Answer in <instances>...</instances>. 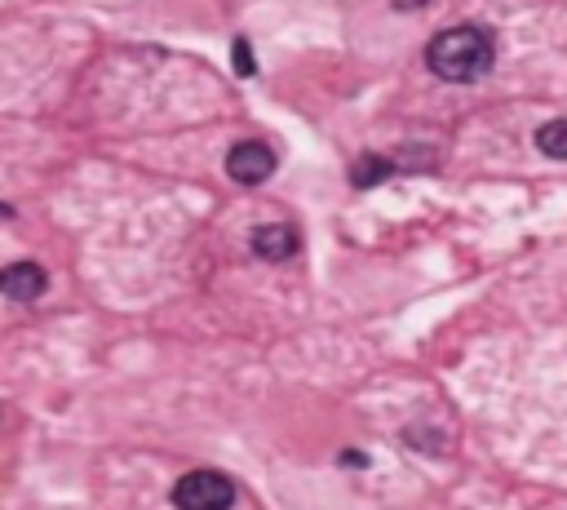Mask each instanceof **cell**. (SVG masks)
I'll return each instance as SVG.
<instances>
[{"instance_id":"cell-1","label":"cell","mask_w":567,"mask_h":510,"mask_svg":"<svg viewBox=\"0 0 567 510\" xmlns=\"http://www.w3.org/2000/svg\"><path fill=\"white\" fill-rule=\"evenodd\" d=\"M497 63V45L483 27L461 23L439 32L426 45V67L435 71L439 80H452V85H470V80H483Z\"/></svg>"},{"instance_id":"cell-2","label":"cell","mask_w":567,"mask_h":510,"mask_svg":"<svg viewBox=\"0 0 567 510\" xmlns=\"http://www.w3.org/2000/svg\"><path fill=\"white\" fill-rule=\"evenodd\" d=\"M173 506L178 510H231L235 484L222 471H187L173 484Z\"/></svg>"},{"instance_id":"cell-3","label":"cell","mask_w":567,"mask_h":510,"mask_svg":"<svg viewBox=\"0 0 567 510\" xmlns=\"http://www.w3.org/2000/svg\"><path fill=\"white\" fill-rule=\"evenodd\" d=\"M226 173H231L240 187H257V182H266L275 173V151L257 138L235 142V147L226 151Z\"/></svg>"},{"instance_id":"cell-4","label":"cell","mask_w":567,"mask_h":510,"mask_svg":"<svg viewBox=\"0 0 567 510\" xmlns=\"http://www.w3.org/2000/svg\"><path fill=\"white\" fill-rule=\"evenodd\" d=\"M45 284H49L45 267H36V262H9V267L0 271V298L36 302L40 293H45Z\"/></svg>"},{"instance_id":"cell-5","label":"cell","mask_w":567,"mask_h":510,"mask_svg":"<svg viewBox=\"0 0 567 510\" xmlns=\"http://www.w3.org/2000/svg\"><path fill=\"white\" fill-rule=\"evenodd\" d=\"M249 244H253V253L262 262H284V258H293L297 253V231L284 227V222H266V227L253 231Z\"/></svg>"},{"instance_id":"cell-6","label":"cell","mask_w":567,"mask_h":510,"mask_svg":"<svg viewBox=\"0 0 567 510\" xmlns=\"http://www.w3.org/2000/svg\"><path fill=\"white\" fill-rule=\"evenodd\" d=\"M390 173H395V160H390V156H359L355 169H350V187H359V191L381 187Z\"/></svg>"},{"instance_id":"cell-7","label":"cell","mask_w":567,"mask_h":510,"mask_svg":"<svg viewBox=\"0 0 567 510\" xmlns=\"http://www.w3.org/2000/svg\"><path fill=\"white\" fill-rule=\"evenodd\" d=\"M536 147H541L550 160H563L567 156V120H550V125H541Z\"/></svg>"},{"instance_id":"cell-8","label":"cell","mask_w":567,"mask_h":510,"mask_svg":"<svg viewBox=\"0 0 567 510\" xmlns=\"http://www.w3.org/2000/svg\"><path fill=\"white\" fill-rule=\"evenodd\" d=\"M231 63H235V76H253V71H257L249 40H235V45H231Z\"/></svg>"},{"instance_id":"cell-9","label":"cell","mask_w":567,"mask_h":510,"mask_svg":"<svg viewBox=\"0 0 567 510\" xmlns=\"http://www.w3.org/2000/svg\"><path fill=\"white\" fill-rule=\"evenodd\" d=\"M390 5H395V9H421L426 0H390Z\"/></svg>"}]
</instances>
